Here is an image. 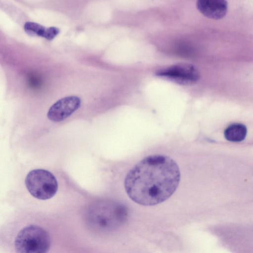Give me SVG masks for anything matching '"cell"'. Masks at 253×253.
<instances>
[{
	"label": "cell",
	"mask_w": 253,
	"mask_h": 253,
	"mask_svg": "<svg viewBox=\"0 0 253 253\" xmlns=\"http://www.w3.org/2000/svg\"><path fill=\"white\" fill-rule=\"evenodd\" d=\"M180 180V171L176 162L167 155L155 154L144 158L129 170L124 187L133 201L152 206L172 196Z\"/></svg>",
	"instance_id": "1"
},
{
	"label": "cell",
	"mask_w": 253,
	"mask_h": 253,
	"mask_svg": "<svg viewBox=\"0 0 253 253\" xmlns=\"http://www.w3.org/2000/svg\"><path fill=\"white\" fill-rule=\"evenodd\" d=\"M128 210L124 204L111 200H102L92 204L87 212V222L93 229L106 232L124 224Z\"/></svg>",
	"instance_id": "2"
},
{
	"label": "cell",
	"mask_w": 253,
	"mask_h": 253,
	"mask_svg": "<svg viewBox=\"0 0 253 253\" xmlns=\"http://www.w3.org/2000/svg\"><path fill=\"white\" fill-rule=\"evenodd\" d=\"M51 244L48 233L34 224L22 228L14 241L16 253H48Z\"/></svg>",
	"instance_id": "3"
},
{
	"label": "cell",
	"mask_w": 253,
	"mask_h": 253,
	"mask_svg": "<svg viewBox=\"0 0 253 253\" xmlns=\"http://www.w3.org/2000/svg\"><path fill=\"white\" fill-rule=\"evenodd\" d=\"M81 99L77 96H68L57 100L49 109L47 117L53 122H61L77 110Z\"/></svg>",
	"instance_id": "6"
},
{
	"label": "cell",
	"mask_w": 253,
	"mask_h": 253,
	"mask_svg": "<svg viewBox=\"0 0 253 253\" xmlns=\"http://www.w3.org/2000/svg\"><path fill=\"white\" fill-rule=\"evenodd\" d=\"M156 75L183 85H192L200 78L197 69L192 64L186 63L177 64L160 69L157 71Z\"/></svg>",
	"instance_id": "5"
},
{
	"label": "cell",
	"mask_w": 253,
	"mask_h": 253,
	"mask_svg": "<svg viewBox=\"0 0 253 253\" xmlns=\"http://www.w3.org/2000/svg\"><path fill=\"white\" fill-rule=\"evenodd\" d=\"M196 6L204 16L215 20L224 17L228 10V3L224 0H199Z\"/></svg>",
	"instance_id": "7"
},
{
	"label": "cell",
	"mask_w": 253,
	"mask_h": 253,
	"mask_svg": "<svg viewBox=\"0 0 253 253\" xmlns=\"http://www.w3.org/2000/svg\"><path fill=\"white\" fill-rule=\"evenodd\" d=\"M24 30L29 35L42 37L48 40H53L60 32V30L57 27H45L39 23L30 21L25 23Z\"/></svg>",
	"instance_id": "8"
},
{
	"label": "cell",
	"mask_w": 253,
	"mask_h": 253,
	"mask_svg": "<svg viewBox=\"0 0 253 253\" xmlns=\"http://www.w3.org/2000/svg\"><path fill=\"white\" fill-rule=\"evenodd\" d=\"M25 183L30 194L35 198L45 200L57 193L58 182L55 176L44 169H35L27 174Z\"/></svg>",
	"instance_id": "4"
},
{
	"label": "cell",
	"mask_w": 253,
	"mask_h": 253,
	"mask_svg": "<svg viewBox=\"0 0 253 253\" xmlns=\"http://www.w3.org/2000/svg\"><path fill=\"white\" fill-rule=\"evenodd\" d=\"M247 133L246 126L240 123H234L225 129L224 135L226 139L230 142H238L243 141Z\"/></svg>",
	"instance_id": "9"
}]
</instances>
